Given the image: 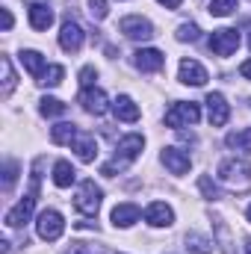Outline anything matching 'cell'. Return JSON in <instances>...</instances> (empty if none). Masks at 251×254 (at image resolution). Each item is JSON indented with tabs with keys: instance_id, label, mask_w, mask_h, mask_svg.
Instances as JSON below:
<instances>
[{
	"instance_id": "obj_1",
	"label": "cell",
	"mask_w": 251,
	"mask_h": 254,
	"mask_svg": "<svg viewBox=\"0 0 251 254\" xmlns=\"http://www.w3.org/2000/svg\"><path fill=\"white\" fill-rule=\"evenodd\" d=\"M142 148H145V139H142L139 133H130V136H125V139L116 145V157H113V160H110L101 172H104V175H110V178H113L116 172H125L127 166H130V163L142 154Z\"/></svg>"
},
{
	"instance_id": "obj_2",
	"label": "cell",
	"mask_w": 251,
	"mask_h": 254,
	"mask_svg": "<svg viewBox=\"0 0 251 254\" xmlns=\"http://www.w3.org/2000/svg\"><path fill=\"white\" fill-rule=\"evenodd\" d=\"M39 169H42V160H36V166H33V184H30V192L6 213V228H21V225L30 222L33 207H36V198H39Z\"/></svg>"
},
{
	"instance_id": "obj_3",
	"label": "cell",
	"mask_w": 251,
	"mask_h": 254,
	"mask_svg": "<svg viewBox=\"0 0 251 254\" xmlns=\"http://www.w3.org/2000/svg\"><path fill=\"white\" fill-rule=\"evenodd\" d=\"M219 181L231 190H249L251 187V166L246 160H225L219 166Z\"/></svg>"
},
{
	"instance_id": "obj_4",
	"label": "cell",
	"mask_w": 251,
	"mask_h": 254,
	"mask_svg": "<svg viewBox=\"0 0 251 254\" xmlns=\"http://www.w3.org/2000/svg\"><path fill=\"white\" fill-rule=\"evenodd\" d=\"M101 198H104V190L95 184V181H83L80 184V192L74 198V207L83 213V216H98L101 210Z\"/></svg>"
},
{
	"instance_id": "obj_5",
	"label": "cell",
	"mask_w": 251,
	"mask_h": 254,
	"mask_svg": "<svg viewBox=\"0 0 251 254\" xmlns=\"http://www.w3.org/2000/svg\"><path fill=\"white\" fill-rule=\"evenodd\" d=\"M36 231H39V237H42L45 243H57L65 231L63 213H60V210H42V213H39V222H36Z\"/></svg>"
},
{
	"instance_id": "obj_6",
	"label": "cell",
	"mask_w": 251,
	"mask_h": 254,
	"mask_svg": "<svg viewBox=\"0 0 251 254\" xmlns=\"http://www.w3.org/2000/svg\"><path fill=\"white\" fill-rule=\"evenodd\" d=\"M201 119V110H198V104H192V101H178L169 113H166V125L175 127V130H181V127L187 125H195Z\"/></svg>"
},
{
	"instance_id": "obj_7",
	"label": "cell",
	"mask_w": 251,
	"mask_h": 254,
	"mask_svg": "<svg viewBox=\"0 0 251 254\" xmlns=\"http://www.w3.org/2000/svg\"><path fill=\"white\" fill-rule=\"evenodd\" d=\"M119 30L125 33L127 39H133V42H148V39H154V24H151L148 18H142V15H127V18H122Z\"/></svg>"
},
{
	"instance_id": "obj_8",
	"label": "cell",
	"mask_w": 251,
	"mask_h": 254,
	"mask_svg": "<svg viewBox=\"0 0 251 254\" xmlns=\"http://www.w3.org/2000/svg\"><path fill=\"white\" fill-rule=\"evenodd\" d=\"M237 48H240V33L231 30V27L216 30V33L210 36V51H213L216 57H231Z\"/></svg>"
},
{
	"instance_id": "obj_9",
	"label": "cell",
	"mask_w": 251,
	"mask_h": 254,
	"mask_svg": "<svg viewBox=\"0 0 251 254\" xmlns=\"http://www.w3.org/2000/svg\"><path fill=\"white\" fill-rule=\"evenodd\" d=\"M207 119H210V125L213 127H225L228 125V119H231V107H228V101H225L222 92H210V95H207Z\"/></svg>"
},
{
	"instance_id": "obj_10",
	"label": "cell",
	"mask_w": 251,
	"mask_h": 254,
	"mask_svg": "<svg viewBox=\"0 0 251 254\" xmlns=\"http://www.w3.org/2000/svg\"><path fill=\"white\" fill-rule=\"evenodd\" d=\"M133 65H136L139 71H145V74H154V71H160V68L166 65V57H163V51H157V48H142V51L133 54Z\"/></svg>"
},
{
	"instance_id": "obj_11",
	"label": "cell",
	"mask_w": 251,
	"mask_h": 254,
	"mask_svg": "<svg viewBox=\"0 0 251 254\" xmlns=\"http://www.w3.org/2000/svg\"><path fill=\"white\" fill-rule=\"evenodd\" d=\"M60 48H63L65 54H77V51L83 48V27L74 24L71 18L65 21L63 30H60Z\"/></svg>"
},
{
	"instance_id": "obj_12",
	"label": "cell",
	"mask_w": 251,
	"mask_h": 254,
	"mask_svg": "<svg viewBox=\"0 0 251 254\" xmlns=\"http://www.w3.org/2000/svg\"><path fill=\"white\" fill-rule=\"evenodd\" d=\"M160 160H163V166H166L172 175H187L189 166H192L189 154H187V151H181V148H163Z\"/></svg>"
},
{
	"instance_id": "obj_13",
	"label": "cell",
	"mask_w": 251,
	"mask_h": 254,
	"mask_svg": "<svg viewBox=\"0 0 251 254\" xmlns=\"http://www.w3.org/2000/svg\"><path fill=\"white\" fill-rule=\"evenodd\" d=\"M80 104H83V110L89 113V116H104L107 113V92L104 89H83V95H80Z\"/></svg>"
},
{
	"instance_id": "obj_14",
	"label": "cell",
	"mask_w": 251,
	"mask_h": 254,
	"mask_svg": "<svg viewBox=\"0 0 251 254\" xmlns=\"http://www.w3.org/2000/svg\"><path fill=\"white\" fill-rule=\"evenodd\" d=\"M145 219H148V225H154V228H169V225L175 222V210H172L166 201H154V204H148Z\"/></svg>"
},
{
	"instance_id": "obj_15",
	"label": "cell",
	"mask_w": 251,
	"mask_h": 254,
	"mask_svg": "<svg viewBox=\"0 0 251 254\" xmlns=\"http://www.w3.org/2000/svg\"><path fill=\"white\" fill-rule=\"evenodd\" d=\"M178 80L187 83V86H204L210 77H207V68H204L201 63H195V60H184V63H181V74H178Z\"/></svg>"
},
{
	"instance_id": "obj_16",
	"label": "cell",
	"mask_w": 251,
	"mask_h": 254,
	"mask_svg": "<svg viewBox=\"0 0 251 254\" xmlns=\"http://www.w3.org/2000/svg\"><path fill=\"white\" fill-rule=\"evenodd\" d=\"M27 15H30V27L39 30V33L54 24V9H51L48 3H30V12H27Z\"/></svg>"
},
{
	"instance_id": "obj_17",
	"label": "cell",
	"mask_w": 251,
	"mask_h": 254,
	"mask_svg": "<svg viewBox=\"0 0 251 254\" xmlns=\"http://www.w3.org/2000/svg\"><path fill=\"white\" fill-rule=\"evenodd\" d=\"M74 151H77V157H80L83 163H92V160L98 157V142H95V136H92V133H77Z\"/></svg>"
},
{
	"instance_id": "obj_18",
	"label": "cell",
	"mask_w": 251,
	"mask_h": 254,
	"mask_svg": "<svg viewBox=\"0 0 251 254\" xmlns=\"http://www.w3.org/2000/svg\"><path fill=\"white\" fill-rule=\"evenodd\" d=\"M113 110H116V119H119V122H127V125L139 122V107H136L133 98H127V95H119V98H116Z\"/></svg>"
},
{
	"instance_id": "obj_19",
	"label": "cell",
	"mask_w": 251,
	"mask_h": 254,
	"mask_svg": "<svg viewBox=\"0 0 251 254\" xmlns=\"http://www.w3.org/2000/svg\"><path fill=\"white\" fill-rule=\"evenodd\" d=\"M139 216H142V210L136 204H119L113 210V225L116 228H130L133 222H139Z\"/></svg>"
},
{
	"instance_id": "obj_20",
	"label": "cell",
	"mask_w": 251,
	"mask_h": 254,
	"mask_svg": "<svg viewBox=\"0 0 251 254\" xmlns=\"http://www.w3.org/2000/svg\"><path fill=\"white\" fill-rule=\"evenodd\" d=\"M21 65H24L36 80L45 74V57H42L39 51H21Z\"/></svg>"
},
{
	"instance_id": "obj_21",
	"label": "cell",
	"mask_w": 251,
	"mask_h": 254,
	"mask_svg": "<svg viewBox=\"0 0 251 254\" xmlns=\"http://www.w3.org/2000/svg\"><path fill=\"white\" fill-rule=\"evenodd\" d=\"M74 178H77V172H74V166L68 163V160H60L57 166H54V184L65 190V187H71L74 184Z\"/></svg>"
},
{
	"instance_id": "obj_22",
	"label": "cell",
	"mask_w": 251,
	"mask_h": 254,
	"mask_svg": "<svg viewBox=\"0 0 251 254\" xmlns=\"http://www.w3.org/2000/svg\"><path fill=\"white\" fill-rule=\"evenodd\" d=\"M187 249H189V254H210V252H213V240H210V237H204V234L189 231V234H187Z\"/></svg>"
},
{
	"instance_id": "obj_23",
	"label": "cell",
	"mask_w": 251,
	"mask_h": 254,
	"mask_svg": "<svg viewBox=\"0 0 251 254\" xmlns=\"http://www.w3.org/2000/svg\"><path fill=\"white\" fill-rule=\"evenodd\" d=\"M225 142H228V148H237L243 154H251V127H243L237 133H228Z\"/></svg>"
},
{
	"instance_id": "obj_24",
	"label": "cell",
	"mask_w": 251,
	"mask_h": 254,
	"mask_svg": "<svg viewBox=\"0 0 251 254\" xmlns=\"http://www.w3.org/2000/svg\"><path fill=\"white\" fill-rule=\"evenodd\" d=\"M51 139H54L57 145H71V142L77 139V125H68V122H63V125L51 127Z\"/></svg>"
},
{
	"instance_id": "obj_25",
	"label": "cell",
	"mask_w": 251,
	"mask_h": 254,
	"mask_svg": "<svg viewBox=\"0 0 251 254\" xmlns=\"http://www.w3.org/2000/svg\"><path fill=\"white\" fill-rule=\"evenodd\" d=\"M65 110H68V107H65L60 98H42V101H39V113H42L45 119H60V116H65Z\"/></svg>"
},
{
	"instance_id": "obj_26",
	"label": "cell",
	"mask_w": 251,
	"mask_h": 254,
	"mask_svg": "<svg viewBox=\"0 0 251 254\" xmlns=\"http://www.w3.org/2000/svg\"><path fill=\"white\" fill-rule=\"evenodd\" d=\"M63 77H65L63 65H48V68H45V74H42L36 83H39V86H51V89H54V86H60V83H63Z\"/></svg>"
},
{
	"instance_id": "obj_27",
	"label": "cell",
	"mask_w": 251,
	"mask_h": 254,
	"mask_svg": "<svg viewBox=\"0 0 251 254\" xmlns=\"http://www.w3.org/2000/svg\"><path fill=\"white\" fill-rule=\"evenodd\" d=\"M240 6V0H210V15H216V18H225V15H231L234 9Z\"/></svg>"
},
{
	"instance_id": "obj_28",
	"label": "cell",
	"mask_w": 251,
	"mask_h": 254,
	"mask_svg": "<svg viewBox=\"0 0 251 254\" xmlns=\"http://www.w3.org/2000/svg\"><path fill=\"white\" fill-rule=\"evenodd\" d=\"M0 68H3V98H9V95H12V89H15V71H12L9 57H3V60H0Z\"/></svg>"
},
{
	"instance_id": "obj_29",
	"label": "cell",
	"mask_w": 251,
	"mask_h": 254,
	"mask_svg": "<svg viewBox=\"0 0 251 254\" xmlns=\"http://www.w3.org/2000/svg\"><path fill=\"white\" fill-rule=\"evenodd\" d=\"M198 190L204 192V198H210V201H219V198H222L219 187H216V184H213L207 175H201V178H198Z\"/></svg>"
},
{
	"instance_id": "obj_30",
	"label": "cell",
	"mask_w": 251,
	"mask_h": 254,
	"mask_svg": "<svg viewBox=\"0 0 251 254\" xmlns=\"http://www.w3.org/2000/svg\"><path fill=\"white\" fill-rule=\"evenodd\" d=\"M198 36H201L198 24H181L178 27V42H198Z\"/></svg>"
},
{
	"instance_id": "obj_31",
	"label": "cell",
	"mask_w": 251,
	"mask_h": 254,
	"mask_svg": "<svg viewBox=\"0 0 251 254\" xmlns=\"http://www.w3.org/2000/svg\"><path fill=\"white\" fill-rule=\"evenodd\" d=\"M89 15H92L95 21H104V18L110 15V9H107V0H89Z\"/></svg>"
},
{
	"instance_id": "obj_32",
	"label": "cell",
	"mask_w": 251,
	"mask_h": 254,
	"mask_svg": "<svg viewBox=\"0 0 251 254\" xmlns=\"http://www.w3.org/2000/svg\"><path fill=\"white\" fill-rule=\"evenodd\" d=\"M95 80H98V68H95V65H86V68L80 71V86L92 89V86H95Z\"/></svg>"
},
{
	"instance_id": "obj_33",
	"label": "cell",
	"mask_w": 251,
	"mask_h": 254,
	"mask_svg": "<svg viewBox=\"0 0 251 254\" xmlns=\"http://www.w3.org/2000/svg\"><path fill=\"white\" fill-rule=\"evenodd\" d=\"M15 178H18V163H6V169H3V190H12V184H15Z\"/></svg>"
},
{
	"instance_id": "obj_34",
	"label": "cell",
	"mask_w": 251,
	"mask_h": 254,
	"mask_svg": "<svg viewBox=\"0 0 251 254\" xmlns=\"http://www.w3.org/2000/svg\"><path fill=\"white\" fill-rule=\"evenodd\" d=\"M65 254H92V252H89L86 243H71V249H68Z\"/></svg>"
},
{
	"instance_id": "obj_35",
	"label": "cell",
	"mask_w": 251,
	"mask_h": 254,
	"mask_svg": "<svg viewBox=\"0 0 251 254\" xmlns=\"http://www.w3.org/2000/svg\"><path fill=\"white\" fill-rule=\"evenodd\" d=\"M9 30H12V12L3 9V33H9Z\"/></svg>"
},
{
	"instance_id": "obj_36",
	"label": "cell",
	"mask_w": 251,
	"mask_h": 254,
	"mask_svg": "<svg viewBox=\"0 0 251 254\" xmlns=\"http://www.w3.org/2000/svg\"><path fill=\"white\" fill-rule=\"evenodd\" d=\"M240 74H243L246 80H251V60H246V63L240 65Z\"/></svg>"
},
{
	"instance_id": "obj_37",
	"label": "cell",
	"mask_w": 251,
	"mask_h": 254,
	"mask_svg": "<svg viewBox=\"0 0 251 254\" xmlns=\"http://www.w3.org/2000/svg\"><path fill=\"white\" fill-rule=\"evenodd\" d=\"M157 3H163V6H166V9H178V6H181V3H184V0H157Z\"/></svg>"
},
{
	"instance_id": "obj_38",
	"label": "cell",
	"mask_w": 251,
	"mask_h": 254,
	"mask_svg": "<svg viewBox=\"0 0 251 254\" xmlns=\"http://www.w3.org/2000/svg\"><path fill=\"white\" fill-rule=\"evenodd\" d=\"M246 254H251V237L246 240Z\"/></svg>"
},
{
	"instance_id": "obj_39",
	"label": "cell",
	"mask_w": 251,
	"mask_h": 254,
	"mask_svg": "<svg viewBox=\"0 0 251 254\" xmlns=\"http://www.w3.org/2000/svg\"><path fill=\"white\" fill-rule=\"evenodd\" d=\"M246 216H249V222H251V207H249V213H246Z\"/></svg>"
},
{
	"instance_id": "obj_40",
	"label": "cell",
	"mask_w": 251,
	"mask_h": 254,
	"mask_svg": "<svg viewBox=\"0 0 251 254\" xmlns=\"http://www.w3.org/2000/svg\"><path fill=\"white\" fill-rule=\"evenodd\" d=\"M249 45H251V39H249Z\"/></svg>"
}]
</instances>
